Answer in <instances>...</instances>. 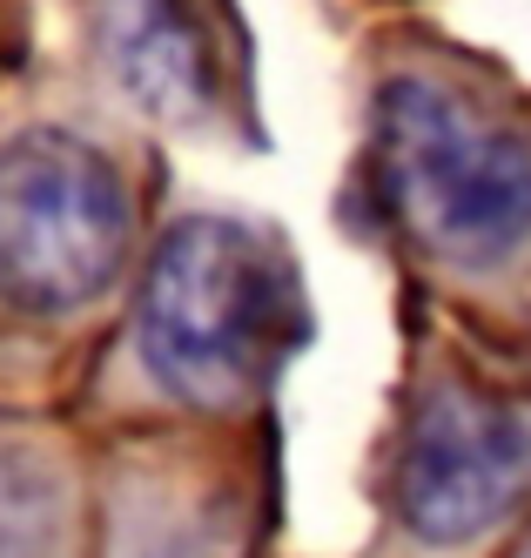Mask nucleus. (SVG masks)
<instances>
[{
	"label": "nucleus",
	"instance_id": "nucleus-5",
	"mask_svg": "<svg viewBox=\"0 0 531 558\" xmlns=\"http://www.w3.org/2000/svg\"><path fill=\"white\" fill-rule=\"evenodd\" d=\"M95 48L108 82L148 122L195 129L216 114L222 61L195 0H95Z\"/></svg>",
	"mask_w": 531,
	"mask_h": 558
},
{
	"label": "nucleus",
	"instance_id": "nucleus-6",
	"mask_svg": "<svg viewBox=\"0 0 531 558\" xmlns=\"http://www.w3.org/2000/svg\"><path fill=\"white\" fill-rule=\"evenodd\" d=\"M68 477L34 437L0 430V558H61Z\"/></svg>",
	"mask_w": 531,
	"mask_h": 558
},
{
	"label": "nucleus",
	"instance_id": "nucleus-4",
	"mask_svg": "<svg viewBox=\"0 0 531 558\" xmlns=\"http://www.w3.org/2000/svg\"><path fill=\"white\" fill-rule=\"evenodd\" d=\"M531 485V424L484 390L437 384L397 451V518L418 545H471Z\"/></svg>",
	"mask_w": 531,
	"mask_h": 558
},
{
	"label": "nucleus",
	"instance_id": "nucleus-3",
	"mask_svg": "<svg viewBox=\"0 0 531 558\" xmlns=\"http://www.w3.org/2000/svg\"><path fill=\"white\" fill-rule=\"evenodd\" d=\"M129 182L74 129H21L0 142V303L21 316H74L108 296L129 256Z\"/></svg>",
	"mask_w": 531,
	"mask_h": 558
},
{
	"label": "nucleus",
	"instance_id": "nucleus-1",
	"mask_svg": "<svg viewBox=\"0 0 531 558\" xmlns=\"http://www.w3.org/2000/svg\"><path fill=\"white\" fill-rule=\"evenodd\" d=\"M297 283L263 229L236 216H182L155 243L135 343L161 390L195 411H236L276 377L297 343Z\"/></svg>",
	"mask_w": 531,
	"mask_h": 558
},
{
	"label": "nucleus",
	"instance_id": "nucleus-2",
	"mask_svg": "<svg viewBox=\"0 0 531 558\" xmlns=\"http://www.w3.org/2000/svg\"><path fill=\"white\" fill-rule=\"evenodd\" d=\"M377 182L437 263L498 269L531 243V142L437 74L377 88Z\"/></svg>",
	"mask_w": 531,
	"mask_h": 558
}]
</instances>
